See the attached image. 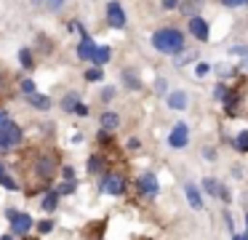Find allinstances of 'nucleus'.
<instances>
[{"label":"nucleus","instance_id":"f257e3e1","mask_svg":"<svg viewBox=\"0 0 248 240\" xmlns=\"http://www.w3.org/2000/svg\"><path fill=\"white\" fill-rule=\"evenodd\" d=\"M152 46L163 53H179L184 48V35L173 27H166V30H157L152 35Z\"/></svg>","mask_w":248,"mask_h":240},{"label":"nucleus","instance_id":"f03ea898","mask_svg":"<svg viewBox=\"0 0 248 240\" xmlns=\"http://www.w3.org/2000/svg\"><path fill=\"white\" fill-rule=\"evenodd\" d=\"M19 142H22V128L19 126L8 123V126L0 128V149H3V152H6V149H14Z\"/></svg>","mask_w":248,"mask_h":240},{"label":"nucleus","instance_id":"7ed1b4c3","mask_svg":"<svg viewBox=\"0 0 248 240\" xmlns=\"http://www.w3.org/2000/svg\"><path fill=\"white\" fill-rule=\"evenodd\" d=\"M187 142H189V131H187V126H184V123L173 126L171 136H168V144H171L173 149H182V147H187Z\"/></svg>","mask_w":248,"mask_h":240},{"label":"nucleus","instance_id":"20e7f679","mask_svg":"<svg viewBox=\"0 0 248 240\" xmlns=\"http://www.w3.org/2000/svg\"><path fill=\"white\" fill-rule=\"evenodd\" d=\"M8 219H11V229L14 232H27L30 227H32V219L27 216V213H16V211H8Z\"/></svg>","mask_w":248,"mask_h":240},{"label":"nucleus","instance_id":"39448f33","mask_svg":"<svg viewBox=\"0 0 248 240\" xmlns=\"http://www.w3.org/2000/svg\"><path fill=\"white\" fill-rule=\"evenodd\" d=\"M123 187H125V181H123V176H107L104 179V184H102V190L107 192V195H120L123 192Z\"/></svg>","mask_w":248,"mask_h":240},{"label":"nucleus","instance_id":"423d86ee","mask_svg":"<svg viewBox=\"0 0 248 240\" xmlns=\"http://www.w3.org/2000/svg\"><path fill=\"white\" fill-rule=\"evenodd\" d=\"M107 21L112 27H123L125 24V14H123V8H120L118 3H109L107 5Z\"/></svg>","mask_w":248,"mask_h":240},{"label":"nucleus","instance_id":"0eeeda50","mask_svg":"<svg viewBox=\"0 0 248 240\" xmlns=\"http://www.w3.org/2000/svg\"><path fill=\"white\" fill-rule=\"evenodd\" d=\"M189 32H192L195 37H198V40H208V24H205L203 19H200V16H195V19H189Z\"/></svg>","mask_w":248,"mask_h":240},{"label":"nucleus","instance_id":"6e6552de","mask_svg":"<svg viewBox=\"0 0 248 240\" xmlns=\"http://www.w3.org/2000/svg\"><path fill=\"white\" fill-rule=\"evenodd\" d=\"M54 158H51V155H43V158L38 160V176H43L46 181L51 179V176H54Z\"/></svg>","mask_w":248,"mask_h":240},{"label":"nucleus","instance_id":"1a4fd4ad","mask_svg":"<svg viewBox=\"0 0 248 240\" xmlns=\"http://www.w3.org/2000/svg\"><path fill=\"white\" fill-rule=\"evenodd\" d=\"M184 192H187V200H189V206H192L195 211H200V208H203V197H200L198 187H195V184H184Z\"/></svg>","mask_w":248,"mask_h":240},{"label":"nucleus","instance_id":"9d476101","mask_svg":"<svg viewBox=\"0 0 248 240\" xmlns=\"http://www.w3.org/2000/svg\"><path fill=\"white\" fill-rule=\"evenodd\" d=\"M139 190L147 192V195H155V192H157V179H155L152 174H144V176L139 179Z\"/></svg>","mask_w":248,"mask_h":240},{"label":"nucleus","instance_id":"9b49d317","mask_svg":"<svg viewBox=\"0 0 248 240\" xmlns=\"http://www.w3.org/2000/svg\"><path fill=\"white\" fill-rule=\"evenodd\" d=\"M93 51H96L93 40H91V37H83L80 46H78V56H80V59H93Z\"/></svg>","mask_w":248,"mask_h":240},{"label":"nucleus","instance_id":"f8f14e48","mask_svg":"<svg viewBox=\"0 0 248 240\" xmlns=\"http://www.w3.org/2000/svg\"><path fill=\"white\" fill-rule=\"evenodd\" d=\"M168 107H171V110H184V107H187V94L173 91V94L168 96Z\"/></svg>","mask_w":248,"mask_h":240},{"label":"nucleus","instance_id":"ddd939ff","mask_svg":"<svg viewBox=\"0 0 248 240\" xmlns=\"http://www.w3.org/2000/svg\"><path fill=\"white\" fill-rule=\"evenodd\" d=\"M118 126H120V117L115 115V112H104L102 115V128L104 131H115Z\"/></svg>","mask_w":248,"mask_h":240},{"label":"nucleus","instance_id":"4468645a","mask_svg":"<svg viewBox=\"0 0 248 240\" xmlns=\"http://www.w3.org/2000/svg\"><path fill=\"white\" fill-rule=\"evenodd\" d=\"M109 53H112V51H109L107 46H99L96 51H93V59H91V62H93V64H107V62H109Z\"/></svg>","mask_w":248,"mask_h":240},{"label":"nucleus","instance_id":"2eb2a0df","mask_svg":"<svg viewBox=\"0 0 248 240\" xmlns=\"http://www.w3.org/2000/svg\"><path fill=\"white\" fill-rule=\"evenodd\" d=\"M30 104L38 107V110H48L51 99H48V96H43V94H32V96H30Z\"/></svg>","mask_w":248,"mask_h":240},{"label":"nucleus","instance_id":"dca6fc26","mask_svg":"<svg viewBox=\"0 0 248 240\" xmlns=\"http://www.w3.org/2000/svg\"><path fill=\"white\" fill-rule=\"evenodd\" d=\"M56 203H59V192H48V195L43 197V208H46V211H54Z\"/></svg>","mask_w":248,"mask_h":240},{"label":"nucleus","instance_id":"f3484780","mask_svg":"<svg viewBox=\"0 0 248 240\" xmlns=\"http://www.w3.org/2000/svg\"><path fill=\"white\" fill-rule=\"evenodd\" d=\"M102 78H104V75H102V69H99V67H93V69H88V72H86V80H91V83H99Z\"/></svg>","mask_w":248,"mask_h":240},{"label":"nucleus","instance_id":"a211bd4d","mask_svg":"<svg viewBox=\"0 0 248 240\" xmlns=\"http://www.w3.org/2000/svg\"><path fill=\"white\" fill-rule=\"evenodd\" d=\"M0 184H3V187H6V190H19V184H16V181H14L11 179V176H6V174H3V176H0Z\"/></svg>","mask_w":248,"mask_h":240},{"label":"nucleus","instance_id":"6ab92c4d","mask_svg":"<svg viewBox=\"0 0 248 240\" xmlns=\"http://www.w3.org/2000/svg\"><path fill=\"white\" fill-rule=\"evenodd\" d=\"M78 104H80V101H78V94H70V96L64 99V110H67V112H70V110H75Z\"/></svg>","mask_w":248,"mask_h":240},{"label":"nucleus","instance_id":"aec40b11","mask_svg":"<svg viewBox=\"0 0 248 240\" xmlns=\"http://www.w3.org/2000/svg\"><path fill=\"white\" fill-rule=\"evenodd\" d=\"M203 187H205L208 192H214V195H221V192H224V190H219V187H216V181H214V179H205V181H203Z\"/></svg>","mask_w":248,"mask_h":240},{"label":"nucleus","instance_id":"412c9836","mask_svg":"<svg viewBox=\"0 0 248 240\" xmlns=\"http://www.w3.org/2000/svg\"><path fill=\"white\" fill-rule=\"evenodd\" d=\"M123 80H125V85H128V88H139V80H136L131 72H125V75H123Z\"/></svg>","mask_w":248,"mask_h":240},{"label":"nucleus","instance_id":"4be33fe9","mask_svg":"<svg viewBox=\"0 0 248 240\" xmlns=\"http://www.w3.org/2000/svg\"><path fill=\"white\" fill-rule=\"evenodd\" d=\"M235 144H237V149H248V133L243 131L240 136H237V142H235Z\"/></svg>","mask_w":248,"mask_h":240},{"label":"nucleus","instance_id":"5701e85b","mask_svg":"<svg viewBox=\"0 0 248 240\" xmlns=\"http://www.w3.org/2000/svg\"><path fill=\"white\" fill-rule=\"evenodd\" d=\"M75 190V181H64V184L59 187V195H67V192H72Z\"/></svg>","mask_w":248,"mask_h":240},{"label":"nucleus","instance_id":"b1692460","mask_svg":"<svg viewBox=\"0 0 248 240\" xmlns=\"http://www.w3.org/2000/svg\"><path fill=\"white\" fill-rule=\"evenodd\" d=\"M22 91H24V94H30V96H32V94H35V85H32V80H24V83H22Z\"/></svg>","mask_w":248,"mask_h":240},{"label":"nucleus","instance_id":"393cba45","mask_svg":"<svg viewBox=\"0 0 248 240\" xmlns=\"http://www.w3.org/2000/svg\"><path fill=\"white\" fill-rule=\"evenodd\" d=\"M19 59H22V64H24V67H32V59H30V51H22V53H19Z\"/></svg>","mask_w":248,"mask_h":240},{"label":"nucleus","instance_id":"a878e982","mask_svg":"<svg viewBox=\"0 0 248 240\" xmlns=\"http://www.w3.org/2000/svg\"><path fill=\"white\" fill-rule=\"evenodd\" d=\"M38 229H40V232H51V229H54V222H40Z\"/></svg>","mask_w":248,"mask_h":240},{"label":"nucleus","instance_id":"bb28decb","mask_svg":"<svg viewBox=\"0 0 248 240\" xmlns=\"http://www.w3.org/2000/svg\"><path fill=\"white\" fill-rule=\"evenodd\" d=\"M62 3H64V0H46L43 5H48L51 11H56V8H59V5H62Z\"/></svg>","mask_w":248,"mask_h":240},{"label":"nucleus","instance_id":"cd10ccee","mask_svg":"<svg viewBox=\"0 0 248 240\" xmlns=\"http://www.w3.org/2000/svg\"><path fill=\"white\" fill-rule=\"evenodd\" d=\"M8 123H11V120H8V112H6V110H0V128L8 126Z\"/></svg>","mask_w":248,"mask_h":240},{"label":"nucleus","instance_id":"c85d7f7f","mask_svg":"<svg viewBox=\"0 0 248 240\" xmlns=\"http://www.w3.org/2000/svg\"><path fill=\"white\" fill-rule=\"evenodd\" d=\"M88 168H91V171H99V168H102V160H99V158H91V165H88Z\"/></svg>","mask_w":248,"mask_h":240},{"label":"nucleus","instance_id":"c756f323","mask_svg":"<svg viewBox=\"0 0 248 240\" xmlns=\"http://www.w3.org/2000/svg\"><path fill=\"white\" fill-rule=\"evenodd\" d=\"M192 59H195V53H189V56H182V59H176V64H179V67H182V64L192 62Z\"/></svg>","mask_w":248,"mask_h":240},{"label":"nucleus","instance_id":"7c9ffc66","mask_svg":"<svg viewBox=\"0 0 248 240\" xmlns=\"http://www.w3.org/2000/svg\"><path fill=\"white\" fill-rule=\"evenodd\" d=\"M112 94H115L112 88H104V91H102V99H104V101H109V99H112Z\"/></svg>","mask_w":248,"mask_h":240},{"label":"nucleus","instance_id":"2f4dec72","mask_svg":"<svg viewBox=\"0 0 248 240\" xmlns=\"http://www.w3.org/2000/svg\"><path fill=\"white\" fill-rule=\"evenodd\" d=\"M214 94L219 96V99H224V96H227V88H221V85H216V88H214Z\"/></svg>","mask_w":248,"mask_h":240},{"label":"nucleus","instance_id":"473e14b6","mask_svg":"<svg viewBox=\"0 0 248 240\" xmlns=\"http://www.w3.org/2000/svg\"><path fill=\"white\" fill-rule=\"evenodd\" d=\"M179 0H163V8H176Z\"/></svg>","mask_w":248,"mask_h":240},{"label":"nucleus","instance_id":"72a5a7b5","mask_svg":"<svg viewBox=\"0 0 248 240\" xmlns=\"http://www.w3.org/2000/svg\"><path fill=\"white\" fill-rule=\"evenodd\" d=\"M224 5H243V3H248V0H221Z\"/></svg>","mask_w":248,"mask_h":240},{"label":"nucleus","instance_id":"f704fd0d","mask_svg":"<svg viewBox=\"0 0 248 240\" xmlns=\"http://www.w3.org/2000/svg\"><path fill=\"white\" fill-rule=\"evenodd\" d=\"M75 112H78V115H88V107H86V104H78Z\"/></svg>","mask_w":248,"mask_h":240},{"label":"nucleus","instance_id":"c9c22d12","mask_svg":"<svg viewBox=\"0 0 248 240\" xmlns=\"http://www.w3.org/2000/svg\"><path fill=\"white\" fill-rule=\"evenodd\" d=\"M205 72H208V64H198V75H200V78H203Z\"/></svg>","mask_w":248,"mask_h":240},{"label":"nucleus","instance_id":"e433bc0d","mask_svg":"<svg viewBox=\"0 0 248 240\" xmlns=\"http://www.w3.org/2000/svg\"><path fill=\"white\" fill-rule=\"evenodd\" d=\"M232 240H248V235H235Z\"/></svg>","mask_w":248,"mask_h":240},{"label":"nucleus","instance_id":"4c0bfd02","mask_svg":"<svg viewBox=\"0 0 248 240\" xmlns=\"http://www.w3.org/2000/svg\"><path fill=\"white\" fill-rule=\"evenodd\" d=\"M3 174H6V168H3V163H0V176H3Z\"/></svg>","mask_w":248,"mask_h":240},{"label":"nucleus","instance_id":"58836bf2","mask_svg":"<svg viewBox=\"0 0 248 240\" xmlns=\"http://www.w3.org/2000/svg\"><path fill=\"white\" fill-rule=\"evenodd\" d=\"M0 240H11V235H3V238H0Z\"/></svg>","mask_w":248,"mask_h":240},{"label":"nucleus","instance_id":"ea45409f","mask_svg":"<svg viewBox=\"0 0 248 240\" xmlns=\"http://www.w3.org/2000/svg\"><path fill=\"white\" fill-rule=\"evenodd\" d=\"M0 88H3V75H0Z\"/></svg>","mask_w":248,"mask_h":240},{"label":"nucleus","instance_id":"a19ab883","mask_svg":"<svg viewBox=\"0 0 248 240\" xmlns=\"http://www.w3.org/2000/svg\"><path fill=\"white\" fill-rule=\"evenodd\" d=\"M38 3H46V0H38Z\"/></svg>","mask_w":248,"mask_h":240},{"label":"nucleus","instance_id":"79ce46f5","mask_svg":"<svg viewBox=\"0 0 248 240\" xmlns=\"http://www.w3.org/2000/svg\"><path fill=\"white\" fill-rule=\"evenodd\" d=\"M246 224H248V216H246Z\"/></svg>","mask_w":248,"mask_h":240}]
</instances>
